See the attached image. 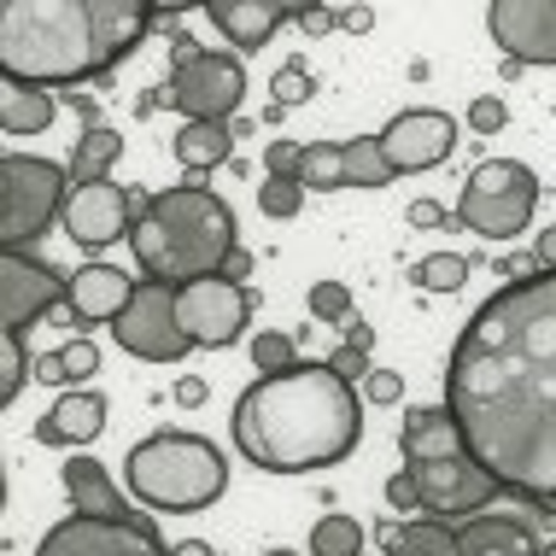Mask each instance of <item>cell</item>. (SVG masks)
I'll return each mask as SVG.
<instances>
[{
  "instance_id": "cell-50",
  "label": "cell",
  "mask_w": 556,
  "mask_h": 556,
  "mask_svg": "<svg viewBox=\"0 0 556 556\" xmlns=\"http://www.w3.org/2000/svg\"><path fill=\"white\" fill-rule=\"evenodd\" d=\"M340 24H345V29H357V36H364V29L375 24V12H369V7H345V12H340Z\"/></svg>"
},
{
  "instance_id": "cell-30",
  "label": "cell",
  "mask_w": 556,
  "mask_h": 556,
  "mask_svg": "<svg viewBox=\"0 0 556 556\" xmlns=\"http://www.w3.org/2000/svg\"><path fill=\"white\" fill-rule=\"evenodd\" d=\"M357 551H364V528L352 516H340V509L311 528V556H357Z\"/></svg>"
},
{
  "instance_id": "cell-32",
  "label": "cell",
  "mask_w": 556,
  "mask_h": 556,
  "mask_svg": "<svg viewBox=\"0 0 556 556\" xmlns=\"http://www.w3.org/2000/svg\"><path fill=\"white\" fill-rule=\"evenodd\" d=\"M269 94H276V106L288 112V106H305L311 94H317V77L305 71V59H288V65L269 77Z\"/></svg>"
},
{
  "instance_id": "cell-13",
  "label": "cell",
  "mask_w": 556,
  "mask_h": 556,
  "mask_svg": "<svg viewBox=\"0 0 556 556\" xmlns=\"http://www.w3.org/2000/svg\"><path fill=\"white\" fill-rule=\"evenodd\" d=\"M36 556H170L141 521H100V516H65L41 533Z\"/></svg>"
},
{
  "instance_id": "cell-36",
  "label": "cell",
  "mask_w": 556,
  "mask_h": 556,
  "mask_svg": "<svg viewBox=\"0 0 556 556\" xmlns=\"http://www.w3.org/2000/svg\"><path fill=\"white\" fill-rule=\"evenodd\" d=\"M463 117H469V129H475V135H504L509 106H504V94H475Z\"/></svg>"
},
{
  "instance_id": "cell-53",
  "label": "cell",
  "mask_w": 556,
  "mask_h": 556,
  "mask_svg": "<svg viewBox=\"0 0 556 556\" xmlns=\"http://www.w3.org/2000/svg\"><path fill=\"white\" fill-rule=\"evenodd\" d=\"M264 556H299V551H288V545H276V551H264Z\"/></svg>"
},
{
  "instance_id": "cell-18",
  "label": "cell",
  "mask_w": 556,
  "mask_h": 556,
  "mask_svg": "<svg viewBox=\"0 0 556 556\" xmlns=\"http://www.w3.org/2000/svg\"><path fill=\"white\" fill-rule=\"evenodd\" d=\"M205 18L223 29V41H235V53H258V48H269V36H276L281 24L299 18V12L281 7V0H212Z\"/></svg>"
},
{
  "instance_id": "cell-8",
  "label": "cell",
  "mask_w": 556,
  "mask_h": 556,
  "mask_svg": "<svg viewBox=\"0 0 556 556\" xmlns=\"http://www.w3.org/2000/svg\"><path fill=\"white\" fill-rule=\"evenodd\" d=\"M164 100L182 112V124H235L240 100H247V65H240V53L205 48L200 59L170 71Z\"/></svg>"
},
{
  "instance_id": "cell-7",
  "label": "cell",
  "mask_w": 556,
  "mask_h": 556,
  "mask_svg": "<svg viewBox=\"0 0 556 556\" xmlns=\"http://www.w3.org/2000/svg\"><path fill=\"white\" fill-rule=\"evenodd\" d=\"M539 212V176L521 159H486L469 170V188L457 193V223L480 240H516Z\"/></svg>"
},
{
  "instance_id": "cell-48",
  "label": "cell",
  "mask_w": 556,
  "mask_h": 556,
  "mask_svg": "<svg viewBox=\"0 0 556 556\" xmlns=\"http://www.w3.org/2000/svg\"><path fill=\"white\" fill-rule=\"evenodd\" d=\"M345 345H357V352H375V328L369 323H357V317H345Z\"/></svg>"
},
{
  "instance_id": "cell-39",
  "label": "cell",
  "mask_w": 556,
  "mask_h": 556,
  "mask_svg": "<svg viewBox=\"0 0 556 556\" xmlns=\"http://www.w3.org/2000/svg\"><path fill=\"white\" fill-rule=\"evenodd\" d=\"M299 164H305V147L299 141H269L264 147V170L269 176H299Z\"/></svg>"
},
{
  "instance_id": "cell-55",
  "label": "cell",
  "mask_w": 556,
  "mask_h": 556,
  "mask_svg": "<svg viewBox=\"0 0 556 556\" xmlns=\"http://www.w3.org/2000/svg\"><path fill=\"white\" fill-rule=\"evenodd\" d=\"M545 556H556V539H551V545H545Z\"/></svg>"
},
{
  "instance_id": "cell-42",
  "label": "cell",
  "mask_w": 556,
  "mask_h": 556,
  "mask_svg": "<svg viewBox=\"0 0 556 556\" xmlns=\"http://www.w3.org/2000/svg\"><path fill=\"white\" fill-rule=\"evenodd\" d=\"M404 223H410V229H440V223H451V212H445L440 200H410Z\"/></svg>"
},
{
  "instance_id": "cell-38",
  "label": "cell",
  "mask_w": 556,
  "mask_h": 556,
  "mask_svg": "<svg viewBox=\"0 0 556 556\" xmlns=\"http://www.w3.org/2000/svg\"><path fill=\"white\" fill-rule=\"evenodd\" d=\"M399 399H404V375L399 369H369L364 404H399Z\"/></svg>"
},
{
  "instance_id": "cell-22",
  "label": "cell",
  "mask_w": 556,
  "mask_h": 556,
  "mask_svg": "<svg viewBox=\"0 0 556 556\" xmlns=\"http://www.w3.org/2000/svg\"><path fill=\"white\" fill-rule=\"evenodd\" d=\"M59 480H65V498H71V509H77V516H100V521H135V516H129V498L112 486V475L100 469L94 457H83V451L65 463V469H59Z\"/></svg>"
},
{
  "instance_id": "cell-34",
  "label": "cell",
  "mask_w": 556,
  "mask_h": 556,
  "mask_svg": "<svg viewBox=\"0 0 556 556\" xmlns=\"http://www.w3.org/2000/svg\"><path fill=\"white\" fill-rule=\"evenodd\" d=\"M305 305H311V317H317V323H334L340 328L345 317H352V288H345V281H317Z\"/></svg>"
},
{
  "instance_id": "cell-3",
  "label": "cell",
  "mask_w": 556,
  "mask_h": 556,
  "mask_svg": "<svg viewBox=\"0 0 556 556\" xmlns=\"http://www.w3.org/2000/svg\"><path fill=\"white\" fill-rule=\"evenodd\" d=\"M147 24H153V7L141 0H7L0 71L36 88L88 83L141 48Z\"/></svg>"
},
{
  "instance_id": "cell-14",
  "label": "cell",
  "mask_w": 556,
  "mask_h": 556,
  "mask_svg": "<svg viewBox=\"0 0 556 556\" xmlns=\"http://www.w3.org/2000/svg\"><path fill=\"white\" fill-rule=\"evenodd\" d=\"M486 29L504 59L528 65H556V0H492Z\"/></svg>"
},
{
  "instance_id": "cell-25",
  "label": "cell",
  "mask_w": 556,
  "mask_h": 556,
  "mask_svg": "<svg viewBox=\"0 0 556 556\" xmlns=\"http://www.w3.org/2000/svg\"><path fill=\"white\" fill-rule=\"evenodd\" d=\"M124 153V135L112 124H88L71 147V188H88V182H106V170Z\"/></svg>"
},
{
  "instance_id": "cell-1",
  "label": "cell",
  "mask_w": 556,
  "mask_h": 556,
  "mask_svg": "<svg viewBox=\"0 0 556 556\" xmlns=\"http://www.w3.org/2000/svg\"><path fill=\"white\" fill-rule=\"evenodd\" d=\"M445 410L504 492L556 498V269L504 281L445 364Z\"/></svg>"
},
{
  "instance_id": "cell-41",
  "label": "cell",
  "mask_w": 556,
  "mask_h": 556,
  "mask_svg": "<svg viewBox=\"0 0 556 556\" xmlns=\"http://www.w3.org/2000/svg\"><path fill=\"white\" fill-rule=\"evenodd\" d=\"M328 369H334L340 375V381H369V352H357V345H340V352L334 357H328Z\"/></svg>"
},
{
  "instance_id": "cell-46",
  "label": "cell",
  "mask_w": 556,
  "mask_h": 556,
  "mask_svg": "<svg viewBox=\"0 0 556 556\" xmlns=\"http://www.w3.org/2000/svg\"><path fill=\"white\" fill-rule=\"evenodd\" d=\"M498 276H509V281H533V276H545V269H539V258H498Z\"/></svg>"
},
{
  "instance_id": "cell-40",
  "label": "cell",
  "mask_w": 556,
  "mask_h": 556,
  "mask_svg": "<svg viewBox=\"0 0 556 556\" xmlns=\"http://www.w3.org/2000/svg\"><path fill=\"white\" fill-rule=\"evenodd\" d=\"M381 492H387V509H422V486H416L410 469H399Z\"/></svg>"
},
{
  "instance_id": "cell-15",
  "label": "cell",
  "mask_w": 556,
  "mask_h": 556,
  "mask_svg": "<svg viewBox=\"0 0 556 556\" xmlns=\"http://www.w3.org/2000/svg\"><path fill=\"white\" fill-rule=\"evenodd\" d=\"M381 147H387V159H393L399 176L433 170V164H445L457 153V117H445L433 106H410L381 129Z\"/></svg>"
},
{
  "instance_id": "cell-16",
  "label": "cell",
  "mask_w": 556,
  "mask_h": 556,
  "mask_svg": "<svg viewBox=\"0 0 556 556\" xmlns=\"http://www.w3.org/2000/svg\"><path fill=\"white\" fill-rule=\"evenodd\" d=\"M135 229L129 217V193L117 182H88V188H71V205H65V235L77 247H112Z\"/></svg>"
},
{
  "instance_id": "cell-45",
  "label": "cell",
  "mask_w": 556,
  "mask_h": 556,
  "mask_svg": "<svg viewBox=\"0 0 556 556\" xmlns=\"http://www.w3.org/2000/svg\"><path fill=\"white\" fill-rule=\"evenodd\" d=\"M334 24H340V12H328V7H299V29H305V36H328Z\"/></svg>"
},
{
  "instance_id": "cell-33",
  "label": "cell",
  "mask_w": 556,
  "mask_h": 556,
  "mask_svg": "<svg viewBox=\"0 0 556 556\" xmlns=\"http://www.w3.org/2000/svg\"><path fill=\"white\" fill-rule=\"evenodd\" d=\"M252 364H258L264 375H288L299 364V352H293V334H276V328H264L258 340H252Z\"/></svg>"
},
{
  "instance_id": "cell-47",
  "label": "cell",
  "mask_w": 556,
  "mask_h": 556,
  "mask_svg": "<svg viewBox=\"0 0 556 556\" xmlns=\"http://www.w3.org/2000/svg\"><path fill=\"white\" fill-rule=\"evenodd\" d=\"M217 276H229V281H247V276H252V252H247V247H235L229 258H223V269H217Z\"/></svg>"
},
{
  "instance_id": "cell-9",
  "label": "cell",
  "mask_w": 556,
  "mask_h": 556,
  "mask_svg": "<svg viewBox=\"0 0 556 556\" xmlns=\"http://www.w3.org/2000/svg\"><path fill=\"white\" fill-rule=\"evenodd\" d=\"M112 340L124 345L129 357H141V364H182L193 352V340L182 334V317H176V288L170 281H147L135 288L129 311L112 323Z\"/></svg>"
},
{
  "instance_id": "cell-21",
  "label": "cell",
  "mask_w": 556,
  "mask_h": 556,
  "mask_svg": "<svg viewBox=\"0 0 556 556\" xmlns=\"http://www.w3.org/2000/svg\"><path fill=\"white\" fill-rule=\"evenodd\" d=\"M457 556H545V545L533 539L528 521L480 509V516L457 521Z\"/></svg>"
},
{
  "instance_id": "cell-43",
  "label": "cell",
  "mask_w": 556,
  "mask_h": 556,
  "mask_svg": "<svg viewBox=\"0 0 556 556\" xmlns=\"http://www.w3.org/2000/svg\"><path fill=\"white\" fill-rule=\"evenodd\" d=\"M29 375H36L41 387H71V375H65V357H59V352H41L36 364H29Z\"/></svg>"
},
{
  "instance_id": "cell-11",
  "label": "cell",
  "mask_w": 556,
  "mask_h": 556,
  "mask_svg": "<svg viewBox=\"0 0 556 556\" xmlns=\"http://www.w3.org/2000/svg\"><path fill=\"white\" fill-rule=\"evenodd\" d=\"M404 469L416 475V486H422V509H428V516H440V521H451V516L469 521V516H480V509L504 492L475 451L433 457V463H404Z\"/></svg>"
},
{
  "instance_id": "cell-56",
  "label": "cell",
  "mask_w": 556,
  "mask_h": 556,
  "mask_svg": "<svg viewBox=\"0 0 556 556\" xmlns=\"http://www.w3.org/2000/svg\"><path fill=\"white\" fill-rule=\"evenodd\" d=\"M357 556H364V551H357Z\"/></svg>"
},
{
  "instance_id": "cell-31",
  "label": "cell",
  "mask_w": 556,
  "mask_h": 556,
  "mask_svg": "<svg viewBox=\"0 0 556 556\" xmlns=\"http://www.w3.org/2000/svg\"><path fill=\"white\" fill-rule=\"evenodd\" d=\"M258 212L264 217H299L305 212V182L299 176H269V182H258Z\"/></svg>"
},
{
  "instance_id": "cell-35",
  "label": "cell",
  "mask_w": 556,
  "mask_h": 556,
  "mask_svg": "<svg viewBox=\"0 0 556 556\" xmlns=\"http://www.w3.org/2000/svg\"><path fill=\"white\" fill-rule=\"evenodd\" d=\"M0 352H7V369H0V399H18V387L29 381V364H36V357L24 352V334H7V345H0Z\"/></svg>"
},
{
  "instance_id": "cell-17",
  "label": "cell",
  "mask_w": 556,
  "mask_h": 556,
  "mask_svg": "<svg viewBox=\"0 0 556 556\" xmlns=\"http://www.w3.org/2000/svg\"><path fill=\"white\" fill-rule=\"evenodd\" d=\"M141 281H129L117 264H83L77 276H71V317H77L83 328H94V323H117L129 311V299Z\"/></svg>"
},
{
  "instance_id": "cell-19",
  "label": "cell",
  "mask_w": 556,
  "mask_h": 556,
  "mask_svg": "<svg viewBox=\"0 0 556 556\" xmlns=\"http://www.w3.org/2000/svg\"><path fill=\"white\" fill-rule=\"evenodd\" d=\"M106 433V399L94 387H71L65 399L53 404L48 416L36 422V445H94Z\"/></svg>"
},
{
  "instance_id": "cell-26",
  "label": "cell",
  "mask_w": 556,
  "mask_h": 556,
  "mask_svg": "<svg viewBox=\"0 0 556 556\" xmlns=\"http://www.w3.org/2000/svg\"><path fill=\"white\" fill-rule=\"evenodd\" d=\"M340 153H345V188H387L399 176L381 135H352V141H340Z\"/></svg>"
},
{
  "instance_id": "cell-29",
  "label": "cell",
  "mask_w": 556,
  "mask_h": 556,
  "mask_svg": "<svg viewBox=\"0 0 556 556\" xmlns=\"http://www.w3.org/2000/svg\"><path fill=\"white\" fill-rule=\"evenodd\" d=\"M410 281L422 293H457L463 281H469V258H463V252H428V258L410 269Z\"/></svg>"
},
{
  "instance_id": "cell-6",
  "label": "cell",
  "mask_w": 556,
  "mask_h": 556,
  "mask_svg": "<svg viewBox=\"0 0 556 556\" xmlns=\"http://www.w3.org/2000/svg\"><path fill=\"white\" fill-rule=\"evenodd\" d=\"M71 205V164L7 153L0 159V240L7 252H24L29 240H41L53 217H65Z\"/></svg>"
},
{
  "instance_id": "cell-44",
  "label": "cell",
  "mask_w": 556,
  "mask_h": 556,
  "mask_svg": "<svg viewBox=\"0 0 556 556\" xmlns=\"http://www.w3.org/2000/svg\"><path fill=\"white\" fill-rule=\"evenodd\" d=\"M205 399H212V387H205V375H176V404H182V410H200Z\"/></svg>"
},
{
  "instance_id": "cell-23",
  "label": "cell",
  "mask_w": 556,
  "mask_h": 556,
  "mask_svg": "<svg viewBox=\"0 0 556 556\" xmlns=\"http://www.w3.org/2000/svg\"><path fill=\"white\" fill-rule=\"evenodd\" d=\"M53 94L36 83H0V135H41L53 124Z\"/></svg>"
},
{
  "instance_id": "cell-37",
  "label": "cell",
  "mask_w": 556,
  "mask_h": 556,
  "mask_svg": "<svg viewBox=\"0 0 556 556\" xmlns=\"http://www.w3.org/2000/svg\"><path fill=\"white\" fill-rule=\"evenodd\" d=\"M59 357H65V375H71V387H83L88 375L100 369V345L88 340V334H83V340H71V345H65V352H59Z\"/></svg>"
},
{
  "instance_id": "cell-24",
  "label": "cell",
  "mask_w": 556,
  "mask_h": 556,
  "mask_svg": "<svg viewBox=\"0 0 556 556\" xmlns=\"http://www.w3.org/2000/svg\"><path fill=\"white\" fill-rule=\"evenodd\" d=\"M170 153L182 170H217L235 159V129L229 124H182L170 135Z\"/></svg>"
},
{
  "instance_id": "cell-27",
  "label": "cell",
  "mask_w": 556,
  "mask_h": 556,
  "mask_svg": "<svg viewBox=\"0 0 556 556\" xmlns=\"http://www.w3.org/2000/svg\"><path fill=\"white\" fill-rule=\"evenodd\" d=\"M387 556H457V528H445L440 516L399 521V539L387 545Z\"/></svg>"
},
{
  "instance_id": "cell-5",
  "label": "cell",
  "mask_w": 556,
  "mask_h": 556,
  "mask_svg": "<svg viewBox=\"0 0 556 556\" xmlns=\"http://www.w3.org/2000/svg\"><path fill=\"white\" fill-rule=\"evenodd\" d=\"M124 480H129V498H141L147 509L193 516V509H212L229 492V463H223V451L212 440L170 428V433L129 445Z\"/></svg>"
},
{
  "instance_id": "cell-54",
  "label": "cell",
  "mask_w": 556,
  "mask_h": 556,
  "mask_svg": "<svg viewBox=\"0 0 556 556\" xmlns=\"http://www.w3.org/2000/svg\"><path fill=\"white\" fill-rule=\"evenodd\" d=\"M533 509H545V516H556V498H551V504H533Z\"/></svg>"
},
{
  "instance_id": "cell-20",
  "label": "cell",
  "mask_w": 556,
  "mask_h": 556,
  "mask_svg": "<svg viewBox=\"0 0 556 556\" xmlns=\"http://www.w3.org/2000/svg\"><path fill=\"white\" fill-rule=\"evenodd\" d=\"M399 451H404V463H433V457L469 451V440H463V422L445 410V404H416V410L404 416V428H399Z\"/></svg>"
},
{
  "instance_id": "cell-10",
  "label": "cell",
  "mask_w": 556,
  "mask_h": 556,
  "mask_svg": "<svg viewBox=\"0 0 556 556\" xmlns=\"http://www.w3.org/2000/svg\"><path fill=\"white\" fill-rule=\"evenodd\" d=\"M176 317H182V334L205 352H223L247 334L252 317V293L229 276H200L188 288H176Z\"/></svg>"
},
{
  "instance_id": "cell-28",
  "label": "cell",
  "mask_w": 556,
  "mask_h": 556,
  "mask_svg": "<svg viewBox=\"0 0 556 556\" xmlns=\"http://www.w3.org/2000/svg\"><path fill=\"white\" fill-rule=\"evenodd\" d=\"M299 182H305V193L317 188V193H334L345 188V153L334 141H311L305 147V164H299Z\"/></svg>"
},
{
  "instance_id": "cell-49",
  "label": "cell",
  "mask_w": 556,
  "mask_h": 556,
  "mask_svg": "<svg viewBox=\"0 0 556 556\" xmlns=\"http://www.w3.org/2000/svg\"><path fill=\"white\" fill-rule=\"evenodd\" d=\"M533 258H539V269H556V223H551V229H539Z\"/></svg>"
},
{
  "instance_id": "cell-51",
  "label": "cell",
  "mask_w": 556,
  "mask_h": 556,
  "mask_svg": "<svg viewBox=\"0 0 556 556\" xmlns=\"http://www.w3.org/2000/svg\"><path fill=\"white\" fill-rule=\"evenodd\" d=\"M170 556H217L212 545H205V539H182V545H176Z\"/></svg>"
},
{
  "instance_id": "cell-4",
  "label": "cell",
  "mask_w": 556,
  "mask_h": 556,
  "mask_svg": "<svg viewBox=\"0 0 556 556\" xmlns=\"http://www.w3.org/2000/svg\"><path fill=\"white\" fill-rule=\"evenodd\" d=\"M235 247H240L235 212L200 182L153 193V200H147V217H135V229H129V252H135V264H141V276L170 281V288L217 276Z\"/></svg>"
},
{
  "instance_id": "cell-52",
  "label": "cell",
  "mask_w": 556,
  "mask_h": 556,
  "mask_svg": "<svg viewBox=\"0 0 556 556\" xmlns=\"http://www.w3.org/2000/svg\"><path fill=\"white\" fill-rule=\"evenodd\" d=\"M65 100H71V106H77V117H88V124H94V100H88V94H83V88H71V94H65Z\"/></svg>"
},
{
  "instance_id": "cell-12",
  "label": "cell",
  "mask_w": 556,
  "mask_h": 556,
  "mask_svg": "<svg viewBox=\"0 0 556 556\" xmlns=\"http://www.w3.org/2000/svg\"><path fill=\"white\" fill-rule=\"evenodd\" d=\"M53 305H71V276H59L36 252H7V264H0V323H7V334H24Z\"/></svg>"
},
{
  "instance_id": "cell-2",
  "label": "cell",
  "mask_w": 556,
  "mask_h": 556,
  "mask_svg": "<svg viewBox=\"0 0 556 556\" xmlns=\"http://www.w3.org/2000/svg\"><path fill=\"white\" fill-rule=\"evenodd\" d=\"M364 440L357 387L323 364H293L288 375H258L235 399V445L264 475L334 469Z\"/></svg>"
}]
</instances>
